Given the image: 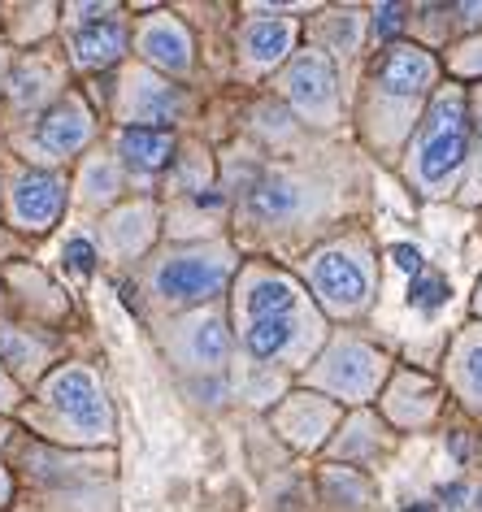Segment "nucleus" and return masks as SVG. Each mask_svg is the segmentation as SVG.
<instances>
[{"instance_id":"nucleus-30","label":"nucleus","mask_w":482,"mask_h":512,"mask_svg":"<svg viewBox=\"0 0 482 512\" xmlns=\"http://www.w3.org/2000/svg\"><path fill=\"white\" fill-rule=\"evenodd\" d=\"M474 196H482V96H478V170H474Z\"/></svg>"},{"instance_id":"nucleus-18","label":"nucleus","mask_w":482,"mask_h":512,"mask_svg":"<svg viewBox=\"0 0 482 512\" xmlns=\"http://www.w3.org/2000/svg\"><path fill=\"white\" fill-rule=\"evenodd\" d=\"M452 382L461 391L465 404H474L482 413V326H474L469 335H461L452 352Z\"/></svg>"},{"instance_id":"nucleus-4","label":"nucleus","mask_w":482,"mask_h":512,"mask_svg":"<svg viewBox=\"0 0 482 512\" xmlns=\"http://www.w3.org/2000/svg\"><path fill=\"white\" fill-rule=\"evenodd\" d=\"M231 270L235 261L226 248H192L161 261L152 274V287L166 304H205L231 283Z\"/></svg>"},{"instance_id":"nucleus-10","label":"nucleus","mask_w":482,"mask_h":512,"mask_svg":"<svg viewBox=\"0 0 482 512\" xmlns=\"http://www.w3.org/2000/svg\"><path fill=\"white\" fill-rule=\"evenodd\" d=\"M183 109V96L170 83L157 79H135L126 92V122H135L139 131H161V122H174Z\"/></svg>"},{"instance_id":"nucleus-28","label":"nucleus","mask_w":482,"mask_h":512,"mask_svg":"<svg viewBox=\"0 0 482 512\" xmlns=\"http://www.w3.org/2000/svg\"><path fill=\"white\" fill-rule=\"evenodd\" d=\"M391 256H396V265H400V270L422 274V256H417V248H409V243H396V248H391Z\"/></svg>"},{"instance_id":"nucleus-8","label":"nucleus","mask_w":482,"mask_h":512,"mask_svg":"<svg viewBox=\"0 0 482 512\" xmlns=\"http://www.w3.org/2000/svg\"><path fill=\"white\" fill-rule=\"evenodd\" d=\"M87 139H92V113H87L79 100H61L57 109H48L40 126H35V148L44 157H74Z\"/></svg>"},{"instance_id":"nucleus-11","label":"nucleus","mask_w":482,"mask_h":512,"mask_svg":"<svg viewBox=\"0 0 482 512\" xmlns=\"http://www.w3.org/2000/svg\"><path fill=\"white\" fill-rule=\"evenodd\" d=\"M239 44H244V61L252 70H270L291 53V44H296V22H287V18H252L244 27V40Z\"/></svg>"},{"instance_id":"nucleus-5","label":"nucleus","mask_w":482,"mask_h":512,"mask_svg":"<svg viewBox=\"0 0 482 512\" xmlns=\"http://www.w3.org/2000/svg\"><path fill=\"white\" fill-rule=\"evenodd\" d=\"M383 374H387L383 352H374L370 343H361V339H339L335 348L322 356V365L313 369V382L322 391H331L335 400L365 404L378 391Z\"/></svg>"},{"instance_id":"nucleus-3","label":"nucleus","mask_w":482,"mask_h":512,"mask_svg":"<svg viewBox=\"0 0 482 512\" xmlns=\"http://www.w3.org/2000/svg\"><path fill=\"white\" fill-rule=\"evenodd\" d=\"M309 287L313 296L339 317L361 313L374 296V261L357 243H335L322 248L309 265Z\"/></svg>"},{"instance_id":"nucleus-22","label":"nucleus","mask_w":482,"mask_h":512,"mask_svg":"<svg viewBox=\"0 0 482 512\" xmlns=\"http://www.w3.org/2000/svg\"><path fill=\"white\" fill-rule=\"evenodd\" d=\"M148 209H126L118 222L109 226V239H113V248H122V252H135L139 243L148 239Z\"/></svg>"},{"instance_id":"nucleus-21","label":"nucleus","mask_w":482,"mask_h":512,"mask_svg":"<svg viewBox=\"0 0 482 512\" xmlns=\"http://www.w3.org/2000/svg\"><path fill=\"white\" fill-rule=\"evenodd\" d=\"M378 430L383 426H378L374 417H357L348 426L344 439L335 443V456H344L348 465H365V460H374L378 456Z\"/></svg>"},{"instance_id":"nucleus-17","label":"nucleus","mask_w":482,"mask_h":512,"mask_svg":"<svg viewBox=\"0 0 482 512\" xmlns=\"http://www.w3.org/2000/svg\"><path fill=\"white\" fill-rule=\"evenodd\" d=\"M331 421H335V404L331 400H317V395H296L291 408L283 413V430L296 443L309 447V443H317L326 430H331Z\"/></svg>"},{"instance_id":"nucleus-20","label":"nucleus","mask_w":482,"mask_h":512,"mask_svg":"<svg viewBox=\"0 0 482 512\" xmlns=\"http://www.w3.org/2000/svg\"><path fill=\"white\" fill-rule=\"evenodd\" d=\"M48 87H53V70L44 66V61H22V66L14 70V79H9V100L14 105H40V100L48 96Z\"/></svg>"},{"instance_id":"nucleus-31","label":"nucleus","mask_w":482,"mask_h":512,"mask_svg":"<svg viewBox=\"0 0 482 512\" xmlns=\"http://www.w3.org/2000/svg\"><path fill=\"white\" fill-rule=\"evenodd\" d=\"M9 404H14V382L0 374V408H9Z\"/></svg>"},{"instance_id":"nucleus-33","label":"nucleus","mask_w":482,"mask_h":512,"mask_svg":"<svg viewBox=\"0 0 482 512\" xmlns=\"http://www.w3.org/2000/svg\"><path fill=\"white\" fill-rule=\"evenodd\" d=\"M474 508H478V512H482V482H478V486H474Z\"/></svg>"},{"instance_id":"nucleus-13","label":"nucleus","mask_w":482,"mask_h":512,"mask_svg":"<svg viewBox=\"0 0 482 512\" xmlns=\"http://www.w3.org/2000/svg\"><path fill=\"white\" fill-rule=\"evenodd\" d=\"M304 183L300 178H287V174H265L257 187L248 191V209L252 217H261V222H287V217H296L304 209Z\"/></svg>"},{"instance_id":"nucleus-1","label":"nucleus","mask_w":482,"mask_h":512,"mask_svg":"<svg viewBox=\"0 0 482 512\" xmlns=\"http://www.w3.org/2000/svg\"><path fill=\"white\" fill-rule=\"evenodd\" d=\"M435 87V57L417 44H391L370 70L365 87V131L378 144H396L422 122V100Z\"/></svg>"},{"instance_id":"nucleus-15","label":"nucleus","mask_w":482,"mask_h":512,"mask_svg":"<svg viewBox=\"0 0 482 512\" xmlns=\"http://www.w3.org/2000/svg\"><path fill=\"white\" fill-rule=\"evenodd\" d=\"M118 157L139 174H157L174 161V135L170 131H139V126H131V131H122V139H118Z\"/></svg>"},{"instance_id":"nucleus-26","label":"nucleus","mask_w":482,"mask_h":512,"mask_svg":"<svg viewBox=\"0 0 482 512\" xmlns=\"http://www.w3.org/2000/svg\"><path fill=\"white\" fill-rule=\"evenodd\" d=\"M66 265H70L74 274H92V265H96L92 243H87V239H74L70 248H66Z\"/></svg>"},{"instance_id":"nucleus-24","label":"nucleus","mask_w":482,"mask_h":512,"mask_svg":"<svg viewBox=\"0 0 482 512\" xmlns=\"http://www.w3.org/2000/svg\"><path fill=\"white\" fill-rule=\"evenodd\" d=\"M83 183H87V196H92V200H109L113 187H118V178H113L109 161H92V165H87V174H83Z\"/></svg>"},{"instance_id":"nucleus-16","label":"nucleus","mask_w":482,"mask_h":512,"mask_svg":"<svg viewBox=\"0 0 482 512\" xmlns=\"http://www.w3.org/2000/svg\"><path fill=\"white\" fill-rule=\"evenodd\" d=\"M226 352H231V335H226L222 317H196V322H187L183 330V356L192 365H205V369H218L226 361Z\"/></svg>"},{"instance_id":"nucleus-27","label":"nucleus","mask_w":482,"mask_h":512,"mask_svg":"<svg viewBox=\"0 0 482 512\" xmlns=\"http://www.w3.org/2000/svg\"><path fill=\"white\" fill-rule=\"evenodd\" d=\"M0 352L9 356V361H18V365H27L31 356H35V348L27 339H18V335H0Z\"/></svg>"},{"instance_id":"nucleus-2","label":"nucleus","mask_w":482,"mask_h":512,"mask_svg":"<svg viewBox=\"0 0 482 512\" xmlns=\"http://www.w3.org/2000/svg\"><path fill=\"white\" fill-rule=\"evenodd\" d=\"M469 161V113H465V96L461 92H443L430 113L422 118L409 148V183L422 196H448L456 187V174Z\"/></svg>"},{"instance_id":"nucleus-6","label":"nucleus","mask_w":482,"mask_h":512,"mask_svg":"<svg viewBox=\"0 0 482 512\" xmlns=\"http://www.w3.org/2000/svg\"><path fill=\"white\" fill-rule=\"evenodd\" d=\"M44 400L79 434H92V439H105L109 434L113 417H109V404H105V395H100V382L92 369H83V365L57 369V374L44 382Z\"/></svg>"},{"instance_id":"nucleus-19","label":"nucleus","mask_w":482,"mask_h":512,"mask_svg":"<svg viewBox=\"0 0 482 512\" xmlns=\"http://www.w3.org/2000/svg\"><path fill=\"white\" fill-rule=\"evenodd\" d=\"M387 413L400 421V426H422V421L435 413V387L422 378H400V387L391 391Z\"/></svg>"},{"instance_id":"nucleus-12","label":"nucleus","mask_w":482,"mask_h":512,"mask_svg":"<svg viewBox=\"0 0 482 512\" xmlns=\"http://www.w3.org/2000/svg\"><path fill=\"white\" fill-rule=\"evenodd\" d=\"M122 48H126V27L122 22H87L83 31H74V40H70V53H74V66H83V70H105L113 66V61L122 57Z\"/></svg>"},{"instance_id":"nucleus-34","label":"nucleus","mask_w":482,"mask_h":512,"mask_svg":"<svg viewBox=\"0 0 482 512\" xmlns=\"http://www.w3.org/2000/svg\"><path fill=\"white\" fill-rule=\"evenodd\" d=\"M478 313H482V291H478Z\"/></svg>"},{"instance_id":"nucleus-7","label":"nucleus","mask_w":482,"mask_h":512,"mask_svg":"<svg viewBox=\"0 0 482 512\" xmlns=\"http://www.w3.org/2000/svg\"><path fill=\"white\" fill-rule=\"evenodd\" d=\"M283 92L296 105L304 122H322L331 126L339 118V83H335V66L322 48H309L287 66L283 74Z\"/></svg>"},{"instance_id":"nucleus-9","label":"nucleus","mask_w":482,"mask_h":512,"mask_svg":"<svg viewBox=\"0 0 482 512\" xmlns=\"http://www.w3.org/2000/svg\"><path fill=\"white\" fill-rule=\"evenodd\" d=\"M14 217L18 226L27 230H48L61 217V204H66V183L57 174H22L14 183Z\"/></svg>"},{"instance_id":"nucleus-25","label":"nucleus","mask_w":482,"mask_h":512,"mask_svg":"<svg viewBox=\"0 0 482 512\" xmlns=\"http://www.w3.org/2000/svg\"><path fill=\"white\" fill-rule=\"evenodd\" d=\"M404 14H409L404 5H378L374 9V35L378 40H391V35L404 27Z\"/></svg>"},{"instance_id":"nucleus-32","label":"nucleus","mask_w":482,"mask_h":512,"mask_svg":"<svg viewBox=\"0 0 482 512\" xmlns=\"http://www.w3.org/2000/svg\"><path fill=\"white\" fill-rule=\"evenodd\" d=\"M5 495H9V478L0 473V504H5Z\"/></svg>"},{"instance_id":"nucleus-29","label":"nucleus","mask_w":482,"mask_h":512,"mask_svg":"<svg viewBox=\"0 0 482 512\" xmlns=\"http://www.w3.org/2000/svg\"><path fill=\"white\" fill-rule=\"evenodd\" d=\"M456 22H465V27H482V5H461V9H452Z\"/></svg>"},{"instance_id":"nucleus-23","label":"nucleus","mask_w":482,"mask_h":512,"mask_svg":"<svg viewBox=\"0 0 482 512\" xmlns=\"http://www.w3.org/2000/svg\"><path fill=\"white\" fill-rule=\"evenodd\" d=\"M409 300L417 304V309H439L443 300H448V278H439V274H413V291H409Z\"/></svg>"},{"instance_id":"nucleus-14","label":"nucleus","mask_w":482,"mask_h":512,"mask_svg":"<svg viewBox=\"0 0 482 512\" xmlns=\"http://www.w3.org/2000/svg\"><path fill=\"white\" fill-rule=\"evenodd\" d=\"M139 48H144V57L161 70L183 74L192 66V40H187V31L174 18H152L148 27L139 31Z\"/></svg>"}]
</instances>
